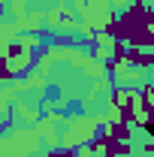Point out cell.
<instances>
[{"mask_svg":"<svg viewBox=\"0 0 154 157\" xmlns=\"http://www.w3.org/2000/svg\"><path fill=\"white\" fill-rule=\"evenodd\" d=\"M148 133H151V136H154V124H148Z\"/></svg>","mask_w":154,"mask_h":157,"instance_id":"cell-1","label":"cell"}]
</instances>
